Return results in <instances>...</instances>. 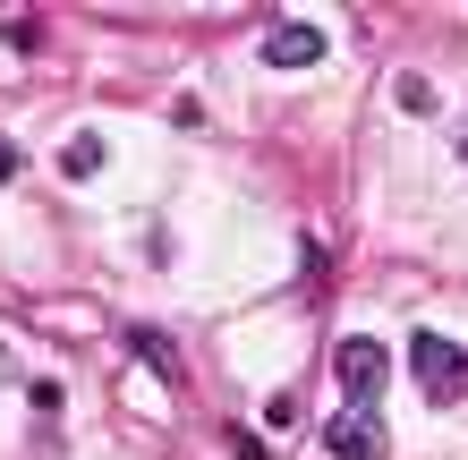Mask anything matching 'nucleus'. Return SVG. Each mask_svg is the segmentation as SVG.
Returning <instances> with one entry per match:
<instances>
[{
    "label": "nucleus",
    "mask_w": 468,
    "mask_h": 460,
    "mask_svg": "<svg viewBox=\"0 0 468 460\" xmlns=\"http://www.w3.org/2000/svg\"><path fill=\"white\" fill-rule=\"evenodd\" d=\"M409 375H418V392H426V401H443V410H452V401L468 392V349L443 341V333L426 324V333H409Z\"/></svg>",
    "instance_id": "f257e3e1"
},
{
    "label": "nucleus",
    "mask_w": 468,
    "mask_h": 460,
    "mask_svg": "<svg viewBox=\"0 0 468 460\" xmlns=\"http://www.w3.org/2000/svg\"><path fill=\"white\" fill-rule=\"evenodd\" d=\"M333 375H341V392H349V410H375V392H383V375H392V358H383V341L367 333H349L333 349Z\"/></svg>",
    "instance_id": "f03ea898"
},
{
    "label": "nucleus",
    "mask_w": 468,
    "mask_h": 460,
    "mask_svg": "<svg viewBox=\"0 0 468 460\" xmlns=\"http://www.w3.org/2000/svg\"><path fill=\"white\" fill-rule=\"evenodd\" d=\"M324 444H333V460H383L392 452V435H383L375 410H341L333 426H324Z\"/></svg>",
    "instance_id": "7ed1b4c3"
},
{
    "label": "nucleus",
    "mask_w": 468,
    "mask_h": 460,
    "mask_svg": "<svg viewBox=\"0 0 468 460\" xmlns=\"http://www.w3.org/2000/svg\"><path fill=\"white\" fill-rule=\"evenodd\" d=\"M264 60H272V69H315V60H324V26H307V17L264 26Z\"/></svg>",
    "instance_id": "20e7f679"
},
{
    "label": "nucleus",
    "mask_w": 468,
    "mask_h": 460,
    "mask_svg": "<svg viewBox=\"0 0 468 460\" xmlns=\"http://www.w3.org/2000/svg\"><path fill=\"white\" fill-rule=\"evenodd\" d=\"M128 349H136V358H145L154 375H179V349L162 341V333H128Z\"/></svg>",
    "instance_id": "39448f33"
},
{
    "label": "nucleus",
    "mask_w": 468,
    "mask_h": 460,
    "mask_svg": "<svg viewBox=\"0 0 468 460\" xmlns=\"http://www.w3.org/2000/svg\"><path fill=\"white\" fill-rule=\"evenodd\" d=\"M60 171H69V179H94V171H102V145H94V137H69Z\"/></svg>",
    "instance_id": "423d86ee"
},
{
    "label": "nucleus",
    "mask_w": 468,
    "mask_h": 460,
    "mask_svg": "<svg viewBox=\"0 0 468 460\" xmlns=\"http://www.w3.org/2000/svg\"><path fill=\"white\" fill-rule=\"evenodd\" d=\"M0 179H17V145L9 137H0Z\"/></svg>",
    "instance_id": "0eeeda50"
},
{
    "label": "nucleus",
    "mask_w": 468,
    "mask_h": 460,
    "mask_svg": "<svg viewBox=\"0 0 468 460\" xmlns=\"http://www.w3.org/2000/svg\"><path fill=\"white\" fill-rule=\"evenodd\" d=\"M460 162H468V137H460Z\"/></svg>",
    "instance_id": "6e6552de"
}]
</instances>
